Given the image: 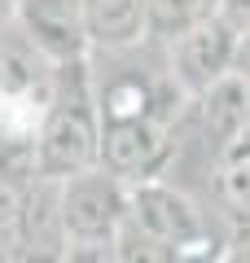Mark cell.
Segmentation results:
<instances>
[{
    "instance_id": "277c9868",
    "label": "cell",
    "mask_w": 250,
    "mask_h": 263,
    "mask_svg": "<svg viewBox=\"0 0 250 263\" xmlns=\"http://www.w3.org/2000/svg\"><path fill=\"white\" fill-rule=\"evenodd\" d=\"M176 154V114H145V119L101 123V162L119 180H149L163 176Z\"/></svg>"
},
{
    "instance_id": "7a4b0ae2",
    "label": "cell",
    "mask_w": 250,
    "mask_h": 263,
    "mask_svg": "<svg viewBox=\"0 0 250 263\" xmlns=\"http://www.w3.org/2000/svg\"><path fill=\"white\" fill-rule=\"evenodd\" d=\"M123 219H128V180L105 171L101 162L62 180L66 259H114Z\"/></svg>"
},
{
    "instance_id": "30bf717a",
    "label": "cell",
    "mask_w": 250,
    "mask_h": 263,
    "mask_svg": "<svg viewBox=\"0 0 250 263\" xmlns=\"http://www.w3.org/2000/svg\"><path fill=\"white\" fill-rule=\"evenodd\" d=\"M215 202L233 228H250V136L215 154Z\"/></svg>"
},
{
    "instance_id": "52a82bcc",
    "label": "cell",
    "mask_w": 250,
    "mask_h": 263,
    "mask_svg": "<svg viewBox=\"0 0 250 263\" xmlns=\"http://www.w3.org/2000/svg\"><path fill=\"white\" fill-rule=\"evenodd\" d=\"M193 105H198L202 145L211 154H220V149L250 136V75H241L237 66L224 70L211 88H202L193 97Z\"/></svg>"
},
{
    "instance_id": "8fae6325",
    "label": "cell",
    "mask_w": 250,
    "mask_h": 263,
    "mask_svg": "<svg viewBox=\"0 0 250 263\" xmlns=\"http://www.w3.org/2000/svg\"><path fill=\"white\" fill-rule=\"evenodd\" d=\"M215 9H220V0H149V40L171 44L189 27L206 22Z\"/></svg>"
},
{
    "instance_id": "3957f363",
    "label": "cell",
    "mask_w": 250,
    "mask_h": 263,
    "mask_svg": "<svg viewBox=\"0 0 250 263\" xmlns=\"http://www.w3.org/2000/svg\"><path fill=\"white\" fill-rule=\"evenodd\" d=\"M123 224H132L140 237H149L163 250V259L211 254V246H215L202 211L193 206V197L158 176L128 184V219Z\"/></svg>"
},
{
    "instance_id": "ba28073f",
    "label": "cell",
    "mask_w": 250,
    "mask_h": 263,
    "mask_svg": "<svg viewBox=\"0 0 250 263\" xmlns=\"http://www.w3.org/2000/svg\"><path fill=\"white\" fill-rule=\"evenodd\" d=\"M22 219V259H66V224H62V180L35 176L18 189Z\"/></svg>"
},
{
    "instance_id": "5b68a950",
    "label": "cell",
    "mask_w": 250,
    "mask_h": 263,
    "mask_svg": "<svg viewBox=\"0 0 250 263\" xmlns=\"http://www.w3.org/2000/svg\"><path fill=\"white\" fill-rule=\"evenodd\" d=\"M233 57H237V31L220 13H211L206 22L189 27L185 35L167 44V66H171V79L185 97H198L224 70H233Z\"/></svg>"
},
{
    "instance_id": "8992f818",
    "label": "cell",
    "mask_w": 250,
    "mask_h": 263,
    "mask_svg": "<svg viewBox=\"0 0 250 263\" xmlns=\"http://www.w3.org/2000/svg\"><path fill=\"white\" fill-rule=\"evenodd\" d=\"M13 27L53 66L79 62V57L93 53L88 22H83V0H13Z\"/></svg>"
},
{
    "instance_id": "7c38bea8",
    "label": "cell",
    "mask_w": 250,
    "mask_h": 263,
    "mask_svg": "<svg viewBox=\"0 0 250 263\" xmlns=\"http://www.w3.org/2000/svg\"><path fill=\"white\" fill-rule=\"evenodd\" d=\"M215 13H220L237 35H246V31H250V0H220V9H215Z\"/></svg>"
},
{
    "instance_id": "6da1fadb",
    "label": "cell",
    "mask_w": 250,
    "mask_h": 263,
    "mask_svg": "<svg viewBox=\"0 0 250 263\" xmlns=\"http://www.w3.org/2000/svg\"><path fill=\"white\" fill-rule=\"evenodd\" d=\"M101 154V119H97V97H93V66L88 57L53 66V92L40 114V136H35V158L40 176L66 180L83 167H97Z\"/></svg>"
},
{
    "instance_id": "9c48e42d",
    "label": "cell",
    "mask_w": 250,
    "mask_h": 263,
    "mask_svg": "<svg viewBox=\"0 0 250 263\" xmlns=\"http://www.w3.org/2000/svg\"><path fill=\"white\" fill-rule=\"evenodd\" d=\"M88 44L93 53H119V48L149 40V0H83Z\"/></svg>"
}]
</instances>
